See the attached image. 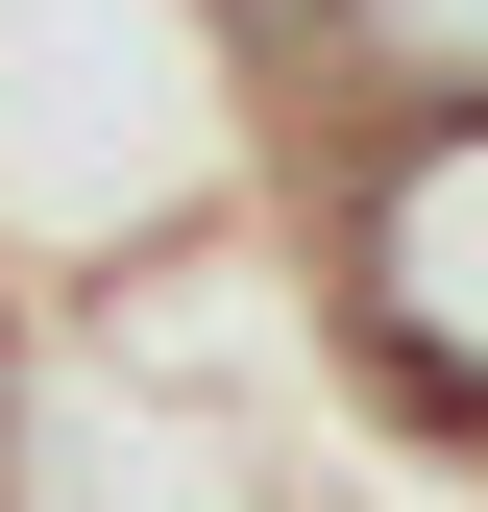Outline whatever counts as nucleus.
<instances>
[{
    "instance_id": "obj_3",
    "label": "nucleus",
    "mask_w": 488,
    "mask_h": 512,
    "mask_svg": "<svg viewBox=\"0 0 488 512\" xmlns=\"http://www.w3.org/2000/svg\"><path fill=\"white\" fill-rule=\"evenodd\" d=\"M220 25H244V49H318V25H342V0H220Z\"/></svg>"
},
{
    "instance_id": "obj_1",
    "label": "nucleus",
    "mask_w": 488,
    "mask_h": 512,
    "mask_svg": "<svg viewBox=\"0 0 488 512\" xmlns=\"http://www.w3.org/2000/svg\"><path fill=\"white\" fill-rule=\"evenodd\" d=\"M318 293H342V366H366V391L488 464V98L342 122V147H318Z\"/></svg>"
},
{
    "instance_id": "obj_2",
    "label": "nucleus",
    "mask_w": 488,
    "mask_h": 512,
    "mask_svg": "<svg viewBox=\"0 0 488 512\" xmlns=\"http://www.w3.org/2000/svg\"><path fill=\"white\" fill-rule=\"evenodd\" d=\"M293 74V147H342V122H440V98H488V0H342L318 49H269Z\"/></svg>"
}]
</instances>
